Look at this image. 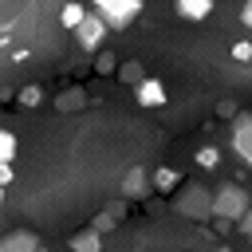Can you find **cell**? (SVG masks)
Segmentation results:
<instances>
[{
	"instance_id": "1",
	"label": "cell",
	"mask_w": 252,
	"mask_h": 252,
	"mask_svg": "<svg viewBox=\"0 0 252 252\" xmlns=\"http://www.w3.org/2000/svg\"><path fill=\"white\" fill-rule=\"evenodd\" d=\"M173 213H181L189 220H209L213 217V193L205 185H181V189H173Z\"/></svg>"
},
{
	"instance_id": "2",
	"label": "cell",
	"mask_w": 252,
	"mask_h": 252,
	"mask_svg": "<svg viewBox=\"0 0 252 252\" xmlns=\"http://www.w3.org/2000/svg\"><path fill=\"white\" fill-rule=\"evenodd\" d=\"M248 205H252V197L240 185H220L213 193V217H220V220H240L248 213Z\"/></svg>"
},
{
	"instance_id": "3",
	"label": "cell",
	"mask_w": 252,
	"mask_h": 252,
	"mask_svg": "<svg viewBox=\"0 0 252 252\" xmlns=\"http://www.w3.org/2000/svg\"><path fill=\"white\" fill-rule=\"evenodd\" d=\"M94 12H98L110 28H126V24L142 12V0H94Z\"/></svg>"
},
{
	"instance_id": "4",
	"label": "cell",
	"mask_w": 252,
	"mask_h": 252,
	"mask_svg": "<svg viewBox=\"0 0 252 252\" xmlns=\"http://www.w3.org/2000/svg\"><path fill=\"white\" fill-rule=\"evenodd\" d=\"M106 28H110V24H106L98 12H87V20L75 28V39H79V47H83V51H94V47L106 39Z\"/></svg>"
},
{
	"instance_id": "5",
	"label": "cell",
	"mask_w": 252,
	"mask_h": 252,
	"mask_svg": "<svg viewBox=\"0 0 252 252\" xmlns=\"http://www.w3.org/2000/svg\"><path fill=\"white\" fill-rule=\"evenodd\" d=\"M232 150L244 165H252V114H236V126H232Z\"/></svg>"
},
{
	"instance_id": "6",
	"label": "cell",
	"mask_w": 252,
	"mask_h": 252,
	"mask_svg": "<svg viewBox=\"0 0 252 252\" xmlns=\"http://www.w3.org/2000/svg\"><path fill=\"white\" fill-rule=\"evenodd\" d=\"M134 91H138V106H150V110H154V106H165V87H161V79H142Z\"/></svg>"
},
{
	"instance_id": "7",
	"label": "cell",
	"mask_w": 252,
	"mask_h": 252,
	"mask_svg": "<svg viewBox=\"0 0 252 252\" xmlns=\"http://www.w3.org/2000/svg\"><path fill=\"white\" fill-rule=\"evenodd\" d=\"M150 185H154V173H146V169H130V173L122 177V193H126V197H134V201H138V197H146V193H150Z\"/></svg>"
},
{
	"instance_id": "8",
	"label": "cell",
	"mask_w": 252,
	"mask_h": 252,
	"mask_svg": "<svg viewBox=\"0 0 252 252\" xmlns=\"http://www.w3.org/2000/svg\"><path fill=\"white\" fill-rule=\"evenodd\" d=\"M39 248V236L35 232H8L0 240V252H35Z\"/></svg>"
},
{
	"instance_id": "9",
	"label": "cell",
	"mask_w": 252,
	"mask_h": 252,
	"mask_svg": "<svg viewBox=\"0 0 252 252\" xmlns=\"http://www.w3.org/2000/svg\"><path fill=\"white\" fill-rule=\"evenodd\" d=\"M71 248H75V252H98V248H102V232L91 224V228H83V232L71 236Z\"/></svg>"
},
{
	"instance_id": "10",
	"label": "cell",
	"mask_w": 252,
	"mask_h": 252,
	"mask_svg": "<svg viewBox=\"0 0 252 252\" xmlns=\"http://www.w3.org/2000/svg\"><path fill=\"white\" fill-rule=\"evenodd\" d=\"M83 20H87V8H83L79 0H67V4L59 8V24H63L67 32H75V28L83 24Z\"/></svg>"
},
{
	"instance_id": "11",
	"label": "cell",
	"mask_w": 252,
	"mask_h": 252,
	"mask_svg": "<svg viewBox=\"0 0 252 252\" xmlns=\"http://www.w3.org/2000/svg\"><path fill=\"white\" fill-rule=\"evenodd\" d=\"M213 12V0H177V16L185 20H205Z\"/></svg>"
},
{
	"instance_id": "12",
	"label": "cell",
	"mask_w": 252,
	"mask_h": 252,
	"mask_svg": "<svg viewBox=\"0 0 252 252\" xmlns=\"http://www.w3.org/2000/svg\"><path fill=\"white\" fill-rule=\"evenodd\" d=\"M197 165H201V169H217V165H220V150H217V146H201V150H197Z\"/></svg>"
},
{
	"instance_id": "13",
	"label": "cell",
	"mask_w": 252,
	"mask_h": 252,
	"mask_svg": "<svg viewBox=\"0 0 252 252\" xmlns=\"http://www.w3.org/2000/svg\"><path fill=\"white\" fill-rule=\"evenodd\" d=\"M177 169H169V165H161L158 173H154V189H177Z\"/></svg>"
},
{
	"instance_id": "14",
	"label": "cell",
	"mask_w": 252,
	"mask_h": 252,
	"mask_svg": "<svg viewBox=\"0 0 252 252\" xmlns=\"http://www.w3.org/2000/svg\"><path fill=\"white\" fill-rule=\"evenodd\" d=\"M118 79H122V83H134V87H138V83H142L146 75H142V67H138L134 59H130V63H122V67H118Z\"/></svg>"
},
{
	"instance_id": "15",
	"label": "cell",
	"mask_w": 252,
	"mask_h": 252,
	"mask_svg": "<svg viewBox=\"0 0 252 252\" xmlns=\"http://www.w3.org/2000/svg\"><path fill=\"white\" fill-rule=\"evenodd\" d=\"M12 158H16V134L0 130V161H12Z\"/></svg>"
},
{
	"instance_id": "16",
	"label": "cell",
	"mask_w": 252,
	"mask_h": 252,
	"mask_svg": "<svg viewBox=\"0 0 252 252\" xmlns=\"http://www.w3.org/2000/svg\"><path fill=\"white\" fill-rule=\"evenodd\" d=\"M232 59L236 63H252V39H236L232 43Z\"/></svg>"
},
{
	"instance_id": "17",
	"label": "cell",
	"mask_w": 252,
	"mask_h": 252,
	"mask_svg": "<svg viewBox=\"0 0 252 252\" xmlns=\"http://www.w3.org/2000/svg\"><path fill=\"white\" fill-rule=\"evenodd\" d=\"M39 98H43V91H39V87H24V91H20V102H24V106H35Z\"/></svg>"
},
{
	"instance_id": "18",
	"label": "cell",
	"mask_w": 252,
	"mask_h": 252,
	"mask_svg": "<svg viewBox=\"0 0 252 252\" xmlns=\"http://www.w3.org/2000/svg\"><path fill=\"white\" fill-rule=\"evenodd\" d=\"M91 224H94V228H98V232H110V228H114V213H110V209H106V213H98V217H94V220H91Z\"/></svg>"
},
{
	"instance_id": "19",
	"label": "cell",
	"mask_w": 252,
	"mask_h": 252,
	"mask_svg": "<svg viewBox=\"0 0 252 252\" xmlns=\"http://www.w3.org/2000/svg\"><path fill=\"white\" fill-rule=\"evenodd\" d=\"M114 63H118V59H114V55H98V63H94V67H98V71H102V75H114V71H118V67H114Z\"/></svg>"
},
{
	"instance_id": "20",
	"label": "cell",
	"mask_w": 252,
	"mask_h": 252,
	"mask_svg": "<svg viewBox=\"0 0 252 252\" xmlns=\"http://www.w3.org/2000/svg\"><path fill=\"white\" fill-rule=\"evenodd\" d=\"M63 106H83V91H67V98L59 94V110Z\"/></svg>"
},
{
	"instance_id": "21",
	"label": "cell",
	"mask_w": 252,
	"mask_h": 252,
	"mask_svg": "<svg viewBox=\"0 0 252 252\" xmlns=\"http://www.w3.org/2000/svg\"><path fill=\"white\" fill-rule=\"evenodd\" d=\"M236 228H240V232H244V236L252 240V205H248V213H244V217L236 220Z\"/></svg>"
},
{
	"instance_id": "22",
	"label": "cell",
	"mask_w": 252,
	"mask_h": 252,
	"mask_svg": "<svg viewBox=\"0 0 252 252\" xmlns=\"http://www.w3.org/2000/svg\"><path fill=\"white\" fill-rule=\"evenodd\" d=\"M240 24L252 32V0H244V8H240Z\"/></svg>"
},
{
	"instance_id": "23",
	"label": "cell",
	"mask_w": 252,
	"mask_h": 252,
	"mask_svg": "<svg viewBox=\"0 0 252 252\" xmlns=\"http://www.w3.org/2000/svg\"><path fill=\"white\" fill-rule=\"evenodd\" d=\"M0 181H4V185L12 181V161H0Z\"/></svg>"
}]
</instances>
